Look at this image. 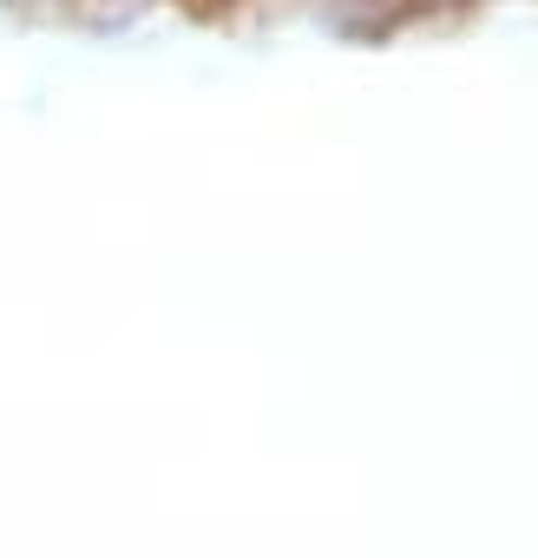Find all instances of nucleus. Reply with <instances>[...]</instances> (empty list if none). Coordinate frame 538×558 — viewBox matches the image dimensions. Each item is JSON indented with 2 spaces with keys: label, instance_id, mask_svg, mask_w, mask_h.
<instances>
[{
  "label": "nucleus",
  "instance_id": "nucleus-1",
  "mask_svg": "<svg viewBox=\"0 0 538 558\" xmlns=\"http://www.w3.org/2000/svg\"><path fill=\"white\" fill-rule=\"evenodd\" d=\"M158 0H73L66 8V27L93 34V40H112V34H132Z\"/></svg>",
  "mask_w": 538,
  "mask_h": 558
},
{
  "label": "nucleus",
  "instance_id": "nucleus-2",
  "mask_svg": "<svg viewBox=\"0 0 538 558\" xmlns=\"http://www.w3.org/2000/svg\"><path fill=\"white\" fill-rule=\"evenodd\" d=\"M66 8L73 0H0V14H14L27 27H66Z\"/></svg>",
  "mask_w": 538,
  "mask_h": 558
},
{
  "label": "nucleus",
  "instance_id": "nucleus-3",
  "mask_svg": "<svg viewBox=\"0 0 538 558\" xmlns=\"http://www.w3.org/2000/svg\"><path fill=\"white\" fill-rule=\"evenodd\" d=\"M171 8H184V14H197V21H217V14L243 8V0H171Z\"/></svg>",
  "mask_w": 538,
  "mask_h": 558
}]
</instances>
